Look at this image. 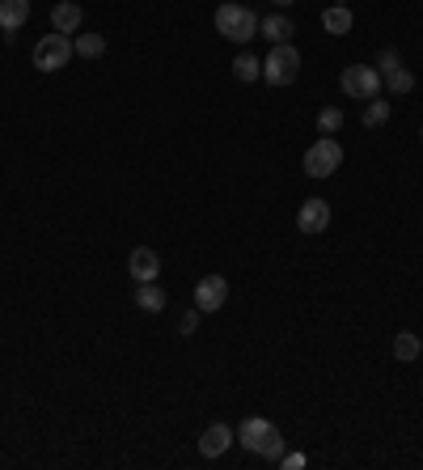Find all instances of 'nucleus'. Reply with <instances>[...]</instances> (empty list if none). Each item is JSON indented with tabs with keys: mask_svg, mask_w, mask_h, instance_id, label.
<instances>
[{
	"mask_svg": "<svg viewBox=\"0 0 423 470\" xmlns=\"http://www.w3.org/2000/svg\"><path fill=\"white\" fill-rule=\"evenodd\" d=\"M237 441L250 453L267 458V462H280V458H284V436H280V428H275L271 420H263V415H246L242 428H237Z\"/></svg>",
	"mask_w": 423,
	"mask_h": 470,
	"instance_id": "1",
	"label": "nucleus"
},
{
	"mask_svg": "<svg viewBox=\"0 0 423 470\" xmlns=\"http://www.w3.org/2000/svg\"><path fill=\"white\" fill-rule=\"evenodd\" d=\"M216 30H220V39H229V42H246L258 39V18H254V9H246V4H220L216 9Z\"/></svg>",
	"mask_w": 423,
	"mask_h": 470,
	"instance_id": "2",
	"label": "nucleus"
},
{
	"mask_svg": "<svg viewBox=\"0 0 423 470\" xmlns=\"http://www.w3.org/2000/svg\"><path fill=\"white\" fill-rule=\"evenodd\" d=\"M296 77H301V51L292 42H275V51L263 59V81L280 89V85H292Z\"/></svg>",
	"mask_w": 423,
	"mask_h": 470,
	"instance_id": "3",
	"label": "nucleus"
},
{
	"mask_svg": "<svg viewBox=\"0 0 423 470\" xmlns=\"http://www.w3.org/2000/svg\"><path fill=\"white\" fill-rule=\"evenodd\" d=\"M77 56V47H73V35H42L39 47H35V68L39 73H59V68H68V59Z\"/></svg>",
	"mask_w": 423,
	"mask_h": 470,
	"instance_id": "4",
	"label": "nucleus"
},
{
	"mask_svg": "<svg viewBox=\"0 0 423 470\" xmlns=\"http://www.w3.org/2000/svg\"><path fill=\"white\" fill-rule=\"evenodd\" d=\"M301 166H305V174H309V178H330L335 170H339V166H343V144H339L335 136L313 140Z\"/></svg>",
	"mask_w": 423,
	"mask_h": 470,
	"instance_id": "5",
	"label": "nucleus"
},
{
	"mask_svg": "<svg viewBox=\"0 0 423 470\" xmlns=\"http://www.w3.org/2000/svg\"><path fill=\"white\" fill-rule=\"evenodd\" d=\"M339 85H343L347 98L373 102L377 94H381V73H377V68H368V64H347L343 77H339Z\"/></svg>",
	"mask_w": 423,
	"mask_h": 470,
	"instance_id": "6",
	"label": "nucleus"
},
{
	"mask_svg": "<svg viewBox=\"0 0 423 470\" xmlns=\"http://www.w3.org/2000/svg\"><path fill=\"white\" fill-rule=\"evenodd\" d=\"M377 73H381V81H385V89H389V94H411V89H415V73L403 68V56H398L394 47H381Z\"/></svg>",
	"mask_w": 423,
	"mask_h": 470,
	"instance_id": "7",
	"label": "nucleus"
},
{
	"mask_svg": "<svg viewBox=\"0 0 423 470\" xmlns=\"http://www.w3.org/2000/svg\"><path fill=\"white\" fill-rule=\"evenodd\" d=\"M225 301H229V280L225 275H204L199 284H195V310L199 313H216L225 310Z\"/></svg>",
	"mask_w": 423,
	"mask_h": 470,
	"instance_id": "8",
	"label": "nucleus"
},
{
	"mask_svg": "<svg viewBox=\"0 0 423 470\" xmlns=\"http://www.w3.org/2000/svg\"><path fill=\"white\" fill-rule=\"evenodd\" d=\"M327 225H330V204L327 199H305L301 212H296V229H301L305 237H318Z\"/></svg>",
	"mask_w": 423,
	"mask_h": 470,
	"instance_id": "9",
	"label": "nucleus"
},
{
	"mask_svg": "<svg viewBox=\"0 0 423 470\" xmlns=\"http://www.w3.org/2000/svg\"><path fill=\"white\" fill-rule=\"evenodd\" d=\"M127 272H132L135 284H149L161 275V255H157L153 246H135L132 258H127Z\"/></svg>",
	"mask_w": 423,
	"mask_h": 470,
	"instance_id": "10",
	"label": "nucleus"
},
{
	"mask_svg": "<svg viewBox=\"0 0 423 470\" xmlns=\"http://www.w3.org/2000/svg\"><path fill=\"white\" fill-rule=\"evenodd\" d=\"M229 445H233V428L220 424V420H216L212 428H204V436H199V453H204V458H220Z\"/></svg>",
	"mask_w": 423,
	"mask_h": 470,
	"instance_id": "11",
	"label": "nucleus"
},
{
	"mask_svg": "<svg viewBox=\"0 0 423 470\" xmlns=\"http://www.w3.org/2000/svg\"><path fill=\"white\" fill-rule=\"evenodd\" d=\"M30 21V0H0V30L13 39L21 26Z\"/></svg>",
	"mask_w": 423,
	"mask_h": 470,
	"instance_id": "12",
	"label": "nucleus"
},
{
	"mask_svg": "<svg viewBox=\"0 0 423 470\" xmlns=\"http://www.w3.org/2000/svg\"><path fill=\"white\" fill-rule=\"evenodd\" d=\"M81 21H85V9H81L77 0H59L56 9H51V26H56L59 35H77Z\"/></svg>",
	"mask_w": 423,
	"mask_h": 470,
	"instance_id": "13",
	"label": "nucleus"
},
{
	"mask_svg": "<svg viewBox=\"0 0 423 470\" xmlns=\"http://www.w3.org/2000/svg\"><path fill=\"white\" fill-rule=\"evenodd\" d=\"M258 35H263V39H271V42H292V35H296V26H292V18H288V13H280V9H275L271 18H263V21H258Z\"/></svg>",
	"mask_w": 423,
	"mask_h": 470,
	"instance_id": "14",
	"label": "nucleus"
},
{
	"mask_svg": "<svg viewBox=\"0 0 423 470\" xmlns=\"http://www.w3.org/2000/svg\"><path fill=\"white\" fill-rule=\"evenodd\" d=\"M351 26H356V18H351V9H347V4H330L327 13H322V30L335 35V39H343Z\"/></svg>",
	"mask_w": 423,
	"mask_h": 470,
	"instance_id": "15",
	"label": "nucleus"
},
{
	"mask_svg": "<svg viewBox=\"0 0 423 470\" xmlns=\"http://www.w3.org/2000/svg\"><path fill=\"white\" fill-rule=\"evenodd\" d=\"M135 305L144 313H161L165 310V289L157 284V280H149V284H135Z\"/></svg>",
	"mask_w": 423,
	"mask_h": 470,
	"instance_id": "16",
	"label": "nucleus"
},
{
	"mask_svg": "<svg viewBox=\"0 0 423 470\" xmlns=\"http://www.w3.org/2000/svg\"><path fill=\"white\" fill-rule=\"evenodd\" d=\"M419 352H423V339L415 331H398V335H394V356H398V360H415Z\"/></svg>",
	"mask_w": 423,
	"mask_h": 470,
	"instance_id": "17",
	"label": "nucleus"
},
{
	"mask_svg": "<svg viewBox=\"0 0 423 470\" xmlns=\"http://www.w3.org/2000/svg\"><path fill=\"white\" fill-rule=\"evenodd\" d=\"M233 77H237V81H246V85H250V81H258V77H263V64H258V59H254L250 51H242V56L233 59Z\"/></svg>",
	"mask_w": 423,
	"mask_h": 470,
	"instance_id": "18",
	"label": "nucleus"
},
{
	"mask_svg": "<svg viewBox=\"0 0 423 470\" xmlns=\"http://www.w3.org/2000/svg\"><path fill=\"white\" fill-rule=\"evenodd\" d=\"M318 132H322V136H339V132H343V111H339V106H322V111H318Z\"/></svg>",
	"mask_w": 423,
	"mask_h": 470,
	"instance_id": "19",
	"label": "nucleus"
},
{
	"mask_svg": "<svg viewBox=\"0 0 423 470\" xmlns=\"http://www.w3.org/2000/svg\"><path fill=\"white\" fill-rule=\"evenodd\" d=\"M73 47H77L81 59H97L102 51H106V39H102V35H77V39H73Z\"/></svg>",
	"mask_w": 423,
	"mask_h": 470,
	"instance_id": "20",
	"label": "nucleus"
},
{
	"mask_svg": "<svg viewBox=\"0 0 423 470\" xmlns=\"http://www.w3.org/2000/svg\"><path fill=\"white\" fill-rule=\"evenodd\" d=\"M389 123V102H368L365 106V127H385Z\"/></svg>",
	"mask_w": 423,
	"mask_h": 470,
	"instance_id": "21",
	"label": "nucleus"
},
{
	"mask_svg": "<svg viewBox=\"0 0 423 470\" xmlns=\"http://www.w3.org/2000/svg\"><path fill=\"white\" fill-rule=\"evenodd\" d=\"M195 327H199V310H187V313H182V322H178V331L195 335Z\"/></svg>",
	"mask_w": 423,
	"mask_h": 470,
	"instance_id": "22",
	"label": "nucleus"
},
{
	"mask_svg": "<svg viewBox=\"0 0 423 470\" xmlns=\"http://www.w3.org/2000/svg\"><path fill=\"white\" fill-rule=\"evenodd\" d=\"M280 466H288V470H301V466H305V458H301V453H284V458H280Z\"/></svg>",
	"mask_w": 423,
	"mask_h": 470,
	"instance_id": "23",
	"label": "nucleus"
},
{
	"mask_svg": "<svg viewBox=\"0 0 423 470\" xmlns=\"http://www.w3.org/2000/svg\"><path fill=\"white\" fill-rule=\"evenodd\" d=\"M271 4H275V9H288L292 0H271Z\"/></svg>",
	"mask_w": 423,
	"mask_h": 470,
	"instance_id": "24",
	"label": "nucleus"
},
{
	"mask_svg": "<svg viewBox=\"0 0 423 470\" xmlns=\"http://www.w3.org/2000/svg\"><path fill=\"white\" fill-rule=\"evenodd\" d=\"M419 140H423V127H419Z\"/></svg>",
	"mask_w": 423,
	"mask_h": 470,
	"instance_id": "25",
	"label": "nucleus"
}]
</instances>
